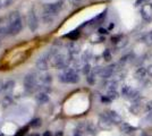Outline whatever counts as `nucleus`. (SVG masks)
Returning a JSON list of instances; mask_svg holds the SVG:
<instances>
[{
    "mask_svg": "<svg viewBox=\"0 0 152 136\" xmlns=\"http://www.w3.org/2000/svg\"><path fill=\"white\" fill-rule=\"evenodd\" d=\"M8 26H9V35H17L23 30V20L18 12H12L8 15Z\"/></svg>",
    "mask_w": 152,
    "mask_h": 136,
    "instance_id": "nucleus-1",
    "label": "nucleus"
},
{
    "mask_svg": "<svg viewBox=\"0 0 152 136\" xmlns=\"http://www.w3.org/2000/svg\"><path fill=\"white\" fill-rule=\"evenodd\" d=\"M59 81L65 84H76L80 82L78 73L73 68H66L59 74Z\"/></svg>",
    "mask_w": 152,
    "mask_h": 136,
    "instance_id": "nucleus-2",
    "label": "nucleus"
},
{
    "mask_svg": "<svg viewBox=\"0 0 152 136\" xmlns=\"http://www.w3.org/2000/svg\"><path fill=\"white\" fill-rule=\"evenodd\" d=\"M70 56L69 53H63V52H58L53 56L52 60V66L56 67L58 69H66L70 63Z\"/></svg>",
    "mask_w": 152,
    "mask_h": 136,
    "instance_id": "nucleus-3",
    "label": "nucleus"
},
{
    "mask_svg": "<svg viewBox=\"0 0 152 136\" xmlns=\"http://www.w3.org/2000/svg\"><path fill=\"white\" fill-rule=\"evenodd\" d=\"M38 76L39 75L34 71H31L25 75L23 84H24V90L26 93H32L38 89Z\"/></svg>",
    "mask_w": 152,
    "mask_h": 136,
    "instance_id": "nucleus-4",
    "label": "nucleus"
},
{
    "mask_svg": "<svg viewBox=\"0 0 152 136\" xmlns=\"http://www.w3.org/2000/svg\"><path fill=\"white\" fill-rule=\"evenodd\" d=\"M52 83V76L49 73H42L38 76V91L48 92L50 91V86Z\"/></svg>",
    "mask_w": 152,
    "mask_h": 136,
    "instance_id": "nucleus-5",
    "label": "nucleus"
},
{
    "mask_svg": "<svg viewBox=\"0 0 152 136\" xmlns=\"http://www.w3.org/2000/svg\"><path fill=\"white\" fill-rule=\"evenodd\" d=\"M63 9V2L59 1V2H52V4H45L43 6V14L45 16H56L58 14L61 12Z\"/></svg>",
    "mask_w": 152,
    "mask_h": 136,
    "instance_id": "nucleus-6",
    "label": "nucleus"
},
{
    "mask_svg": "<svg viewBox=\"0 0 152 136\" xmlns=\"http://www.w3.org/2000/svg\"><path fill=\"white\" fill-rule=\"evenodd\" d=\"M27 24H28V27L31 30V32H35L39 27V18L38 15L35 14V10L34 9H31L30 13H28V16H27Z\"/></svg>",
    "mask_w": 152,
    "mask_h": 136,
    "instance_id": "nucleus-7",
    "label": "nucleus"
},
{
    "mask_svg": "<svg viewBox=\"0 0 152 136\" xmlns=\"http://www.w3.org/2000/svg\"><path fill=\"white\" fill-rule=\"evenodd\" d=\"M141 17L145 22H151L152 20V4L148 2L144 4L141 8Z\"/></svg>",
    "mask_w": 152,
    "mask_h": 136,
    "instance_id": "nucleus-8",
    "label": "nucleus"
},
{
    "mask_svg": "<svg viewBox=\"0 0 152 136\" xmlns=\"http://www.w3.org/2000/svg\"><path fill=\"white\" fill-rule=\"evenodd\" d=\"M116 66L117 65L114 64V65H110V66H108V67H104V68H100L98 75H99L102 79H109V78L114 75L115 71H116Z\"/></svg>",
    "mask_w": 152,
    "mask_h": 136,
    "instance_id": "nucleus-9",
    "label": "nucleus"
},
{
    "mask_svg": "<svg viewBox=\"0 0 152 136\" xmlns=\"http://www.w3.org/2000/svg\"><path fill=\"white\" fill-rule=\"evenodd\" d=\"M113 125L114 124L111 123V120L109 119V117L106 115V112L104 113H101L100 116H99V127L102 128V129H110L111 127H113Z\"/></svg>",
    "mask_w": 152,
    "mask_h": 136,
    "instance_id": "nucleus-10",
    "label": "nucleus"
},
{
    "mask_svg": "<svg viewBox=\"0 0 152 136\" xmlns=\"http://www.w3.org/2000/svg\"><path fill=\"white\" fill-rule=\"evenodd\" d=\"M35 101L40 105L48 103L49 102V93L48 92H43V91H38V93L35 95Z\"/></svg>",
    "mask_w": 152,
    "mask_h": 136,
    "instance_id": "nucleus-11",
    "label": "nucleus"
},
{
    "mask_svg": "<svg viewBox=\"0 0 152 136\" xmlns=\"http://www.w3.org/2000/svg\"><path fill=\"white\" fill-rule=\"evenodd\" d=\"M35 66H37V68H38L39 71H45L48 69V59L45 57V55L41 56V57H39V59L37 60V63H35Z\"/></svg>",
    "mask_w": 152,
    "mask_h": 136,
    "instance_id": "nucleus-12",
    "label": "nucleus"
},
{
    "mask_svg": "<svg viewBox=\"0 0 152 136\" xmlns=\"http://www.w3.org/2000/svg\"><path fill=\"white\" fill-rule=\"evenodd\" d=\"M106 115L109 117V119L111 120V123L113 124H121L123 123L121 117L119 116L115 110H108L107 112H106Z\"/></svg>",
    "mask_w": 152,
    "mask_h": 136,
    "instance_id": "nucleus-13",
    "label": "nucleus"
},
{
    "mask_svg": "<svg viewBox=\"0 0 152 136\" xmlns=\"http://www.w3.org/2000/svg\"><path fill=\"white\" fill-rule=\"evenodd\" d=\"M14 87H15V81L9 79V81L5 82L4 85H2V93L6 94V95H9L13 92Z\"/></svg>",
    "mask_w": 152,
    "mask_h": 136,
    "instance_id": "nucleus-14",
    "label": "nucleus"
},
{
    "mask_svg": "<svg viewBox=\"0 0 152 136\" xmlns=\"http://www.w3.org/2000/svg\"><path fill=\"white\" fill-rule=\"evenodd\" d=\"M0 35H9L8 18H0Z\"/></svg>",
    "mask_w": 152,
    "mask_h": 136,
    "instance_id": "nucleus-15",
    "label": "nucleus"
},
{
    "mask_svg": "<svg viewBox=\"0 0 152 136\" xmlns=\"http://www.w3.org/2000/svg\"><path fill=\"white\" fill-rule=\"evenodd\" d=\"M121 133H124V134H131V133H133V132L136 130V127H134V126H132V125H129V124L127 123H121Z\"/></svg>",
    "mask_w": 152,
    "mask_h": 136,
    "instance_id": "nucleus-16",
    "label": "nucleus"
},
{
    "mask_svg": "<svg viewBox=\"0 0 152 136\" xmlns=\"http://www.w3.org/2000/svg\"><path fill=\"white\" fill-rule=\"evenodd\" d=\"M140 101H141V99H136L135 101H134V103L131 105V108H129V111L134 113V115H136V113H139L140 109H141V104H140Z\"/></svg>",
    "mask_w": 152,
    "mask_h": 136,
    "instance_id": "nucleus-17",
    "label": "nucleus"
},
{
    "mask_svg": "<svg viewBox=\"0 0 152 136\" xmlns=\"http://www.w3.org/2000/svg\"><path fill=\"white\" fill-rule=\"evenodd\" d=\"M80 52V45L76 44V43H70L69 45H68V53H69L70 56L73 57V56H75V55H77Z\"/></svg>",
    "mask_w": 152,
    "mask_h": 136,
    "instance_id": "nucleus-18",
    "label": "nucleus"
},
{
    "mask_svg": "<svg viewBox=\"0 0 152 136\" xmlns=\"http://www.w3.org/2000/svg\"><path fill=\"white\" fill-rule=\"evenodd\" d=\"M145 75H146V68H144V67H140V68H137L136 71H135V77L137 78V79L143 78Z\"/></svg>",
    "mask_w": 152,
    "mask_h": 136,
    "instance_id": "nucleus-19",
    "label": "nucleus"
},
{
    "mask_svg": "<svg viewBox=\"0 0 152 136\" xmlns=\"http://www.w3.org/2000/svg\"><path fill=\"white\" fill-rule=\"evenodd\" d=\"M141 41L148 45H152V31H150L149 33H146L145 35L141 39Z\"/></svg>",
    "mask_w": 152,
    "mask_h": 136,
    "instance_id": "nucleus-20",
    "label": "nucleus"
},
{
    "mask_svg": "<svg viewBox=\"0 0 152 136\" xmlns=\"http://www.w3.org/2000/svg\"><path fill=\"white\" fill-rule=\"evenodd\" d=\"M117 84H118L117 81H108V82L104 83V86L107 87L108 90H116L117 89Z\"/></svg>",
    "mask_w": 152,
    "mask_h": 136,
    "instance_id": "nucleus-21",
    "label": "nucleus"
},
{
    "mask_svg": "<svg viewBox=\"0 0 152 136\" xmlns=\"http://www.w3.org/2000/svg\"><path fill=\"white\" fill-rule=\"evenodd\" d=\"M107 97L113 101V100H116L117 97H119V94H118V92H117L116 90H108Z\"/></svg>",
    "mask_w": 152,
    "mask_h": 136,
    "instance_id": "nucleus-22",
    "label": "nucleus"
},
{
    "mask_svg": "<svg viewBox=\"0 0 152 136\" xmlns=\"http://www.w3.org/2000/svg\"><path fill=\"white\" fill-rule=\"evenodd\" d=\"M41 125H42V120L40 118H34L31 121V124H30V126L32 128H39Z\"/></svg>",
    "mask_w": 152,
    "mask_h": 136,
    "instance_id": "nucleus-23",
    "label": "nucleus"
},
{
    "mask_svg": "<svg viewBox=\"0 0 152 136\" xmlns=\"http://www.w3.org/2000/svg\"><path fill=\"white\" fill-rule=\"evenodd\" d=\"M127 42H128V41H127L126 38H125V36H123V39H121V41L118 42V43H116L115 45H116V48L121 49V48H124V47H125V45L127 44Z\"/></svg>",
    "mask_w": 152,
    "mask_h": 136,
    "instance_id": "nucleus-24",
    "label": "nucleus"
},
{
    "mask_svg": "<svg viewBox=\"0 0 152 136\" xmlns=\"http://www.w3.org/2000/svg\"><path fill=\"white\" fill-rule=\"evenodd\" d=\"M131 90H132V87H131V86H128V85L124 86V87H123V90H121V94H123V97H128V94H129Z\"/></svg>",
    "mask_w": 152,
    "mask_h": 136,
    "instance_id": "nucleus-25",
    "label": "nucleus"
},
{
    "mask_svg": "<svg viewBox=\"0 0 152 136\" xmlns=\"http://www.w3.org/2000/svg\"><path fill=\"white\" fill-rule=\"evenodd\" d=\"M86 81L89 82L90 84H94V82H95V74L93 73V71H91V74H89V75H88V77H86Z\"/></svg>",
    "mask_w": 152,
    "mask_h": 136,
    "instance_id": "nucleus-26",
    "label": "nucleus"
},
{
    "mask_svg": "<svg viewBox=\"0 0 152 136\" xmlns=\"http://www.w3.org/2000/svg\"><path fill=\"white\" fill-rule=\"evenodd\" d=\"M91 71H92V69H91V66H90V64H85V65L83 66V73L88 76L89 74H91Z\"/></svg>",
    "mask_w": 152,
    "mask_h": 136,
    "instance_id": "nucleus-27",
    "label": "nucleus"
},
{
    "mask_svg": "<svg viewBox=\"0 0 152 136\" xmlns=\"http://www.w3.org/2000/svg\"><path fill=\"white\" fill-rule=\"evenodd\" d=\"M121 39H123V35H116V36H113V38H111V41H113L114 44H116V43H118Z\"/></svg>",
    "mask_w": 152,
    "mask_h": 136,
    "instance_id": "nucleus-28",
    "label": "nucleus"
},
{
    "mask_svg": "<svg viewBox=\"0 0 152 136\" xmlns=\"http://www.w3.org/2000/svg\"><path fill=\"white\" fill-rule=\"evenodd\" d=\"M103 58L106 59L107 61H109V60L111 59V55H110V51H109V50H106V51L103 52Z\"/></svg>",
    "mask_w": 152,
    "mask_h": 136,
    "instance_id": "nucleus-29",
    "label": "nucleus"
},
{
    "mask_svg": "<svg viewBox=\"0 0 152 136\" xmlns=\"http://www.w3.org/2000/svg\"><path fill=\"white\" fill-rule=\"evenodd\" d=\"M145 111L146 112H151L152 111V101H149L145 104Z\"/></svg>",
    "mask_w": 152,
    "mask_h": 136,
    "instance_id": "nucleus-30",
    "label": "nucleus"
},
{
    "mask_svg": "<svg viewBox=\"0 0 152 136\" xmlns=\"http://www.w3.org/2000/svg\"><path fill=\"white\" fill-rule=\"evenodd\" d=\"M78 35H80V33L77 32V31H76V32H74V33H72V34H68V38H70V39H76V38H77V36H78Z\"/></svg>",
    "mask_w": 152,
    "mask_h": 136,
    "instance_id": "nucleus-31",
    "label": "nucleus"
},
{
    "mask_svg": "<svg viewBox=\"0 0 152 136\" xmlns=\"http://www.w3.org/2000/svg\"><path fill=\"white\" fill-rule=\"evenodd\" d=\"M146 74H148L149 76H151V77H152V65H150V66H148V67H146Z\"/></svg>",
    "mask_w": 152,
    "mask_h": 136,
    "instance_id": "nucleus-32",
    "label": "nucleus"
},
{
    "mask_svg": "<svg viewBox=\"0 0 152 136\" xmlns=\"http://www.w3.org/2000/svg\"><path fill=\"white\" fill-rule=\"evenodd\" d=\"M101 101L103 102V103H109V102H111V100L109 99V97L106 95V97H101Z\"/></svg>",
    "mask_w": 152,
    "mask_h": 136,
    "instance_id": "nucleus-33",
    "label": "nucleus"
},
{
    "mask_svg": "<svg viewBox=\"0 0 152 136\" xmlns=\"http://www.w3.org/2000/svg\"><path fill=\"white\" fill-rule=\"evenodd\" d=\"M146 0H136V2H135V6H141V5H144L145 4Z\"/></svg>",
    "mask_w": 152,
    "mask_h": 136,
    "instance_id": "nucleus-34",
    "label": "nucleus"
},
{
    "mask_svg": "<svg viewBox=\"0 0 152 136\" xmlns=\"http://www.w3.org/2000/svg\"><path fill=\"white\" fill-rule=\"evenodd\" d=\"M145 120H148V121H150V123H152V111L148 115V116L145 117Z\"/></svg>",
    "mask_w": 152,
    "mask_h": 136,
    "instance_id": "nucleus-35",
    "label": "nucleus"
},
{
    "mask_svg": "<svg viewBox=\"0 0 152 136\" xmlns=\"http://www.w3.org/2000/svg\"><path fill=\"white\" fill-rule=\"evenodd\" d=\"M99 32L101 33V34H108V31L104 30V28H99Z\"/></svg>",
    "mask_w": 152,
    "mask_h": 136,
    "instance_id": "nucleus-36",
    "label": "nucleus"
},
{
    "mask_svg": "<svg viewBox=\"0 0 152 136\" xmlns=\"http://www.w3.org/2000/svg\"><path fill=\"white\" fill-rule=\"evenodd\" d=\"M42 136H52V134H51V132L47 130V132H45V134H43Z\"/></svg>",
    "mask_w": 152,
    "mask_h": 136,
    "instance_id": "nucleus-37",
    "label": "nucleus"
},
{
    "mask_svg": "<svg viewBox=\"0 0 152 136\" xmlns=\"http://www.w3.org/2000/svg\"><path fill=\"white\" fill-rule=\"evenodd\" d=\"M141 136H152L151 134H148L145 132H143V133H141Z\"/></svg>",
    "mask_w": 152,
    "mask_h": 136,
    "instance_id": "nucleus-38",
    "label": "nucleus"
},
{
    "mask_svg": "<svg viewBox=\"0 0 152 136\" xmlns=\"http://www.w3.org/2000/svg\"><path fill=\"white\" fill-rule=\"evenodd\" d=\"M0 45H1V38H0Z\"/></svg>",
    "mask_w": 152,
    "mask_h": 136,
    "instance_id": "nucleus-39",
    "label": "nucleus"
}]
</instances>
